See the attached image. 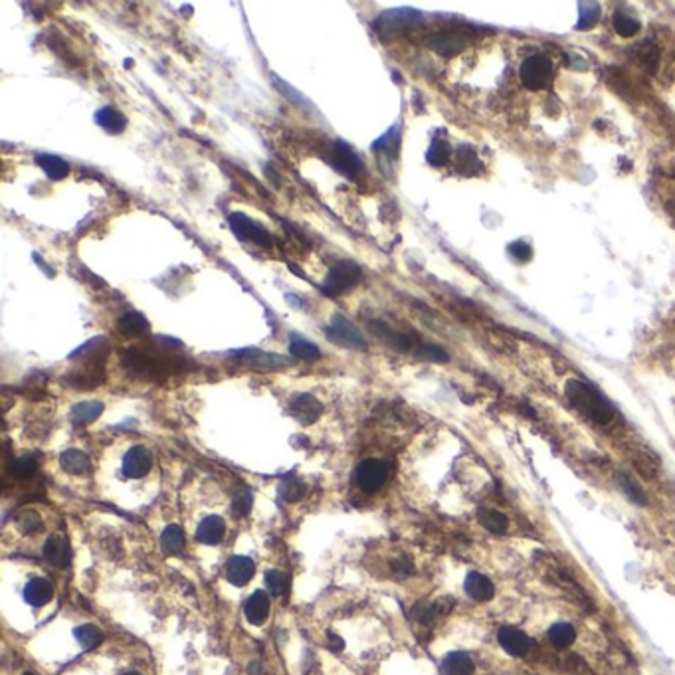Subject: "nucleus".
<instances>
[{"label": "nucleus", "mask_w": 675, "mask_h": 675, "mask_svg": "<svg viewBox=\"0 0 675 675\" xmlns=\"http://www.w3.org/2000/svg\"><path fill=\"white\" fill-rule=\"evenodd\" d=\"M616 479H618V485L622 487V491H624L626 497H628L632 503L645 505L644 489H642V485L638 484L632 475L626 474V472H618V474H616Z\"/></svg>", "instance_id": "c756f323"}, {"label": "nucleus", "mask_w": 675, "mask_h": 675, "mask_svg": "<svg viewBox=\"0 0 675 675\" xmlns=\"http://www.w3.org/2000/svg\"><path fill=\"white\" fill-rule=\"evenodd\" d=\"M44 556H46V561L54 566H68L70 565V558H71V551H70V544L68 541L61 537V534H54L50 537L46 544H44Z\"/></svg>", "instance_id": "f3484780"}, {"label": "nucleus", "mask_w": 675, "mask_h": 675, "mask_svg": "<svg viewBox=\"0 0 675 675\" xmlns=\"http://www.w3.org/2000/svg\"><path fill=\"white\" fill-rule=\"evenodd\" d=\"M234 357H236L238 363L248 364V366H253V369H280V366L289 364V359H285L282 354L263 353V351H258V349H244V351H238Z\"/></svg>", "instance_id": "6e6552de"}, {"label": "nucleus", "mask_w": 675, "mask_h": 675, "mask_svg": "<svg viewBox=\"0 0 675 675\" xmlns=\"http://www.w3.org/2000/svg\"><path fill=\"white\" fill-rule=\"evenodd\" d=\"M226 533V523L218 515H208L196 529V541L202 544H218Z\"/></svg>", "instance_id": "dca6fc26"}, {"label": "nucleus", "mask_w": 675, "mask_h": 675, "mask_svg": "<svg viewBox=\"0 0 675 675\" xmlns=\"http://www.w3.org/2000/svg\"><path fill=\"white\" fill-rule=\"evenodd\" d=\"M329 638H331V645L335 644L337 645V650H343V640H339L337 635H333V634H329Z\"/></svg>", "instance_id": "a18cd8bd"}, {"label": "nucleus", "mask_w": 675, "mask_h": 675, "mask_svg": "<svg viewBox=\"0 0 675 675\" xmlns=\"http://www.w3.org/2000/svg\"><path fill=\"white\" fill-rule=\"evenodd\" d=\"M418 357H422L426 361H436V363H446L448 361V354L440 347H434V345H424L418 349Z\"/></svg>", "instance_id": "79ce46f5"}, {"label": "nucleus", "mask_w": 675, "mask_h": 675, "mask_svg": "<svg viewBox=\"0 0 675 675\" xmlns=\"http://www.w3.org/2000/svg\"><path fill=\"white\" fill-rule=\"evenodd\" d=\"M477 521H479V525L484 527L485 531L495 534L505 533L507 527H509V519L501 511H495V509H479Z\"/></svg>", "instance_id": "393cba45"}, {"label": "nucleus", "mask_w": 675, "mask_h": 675, "mask_svg": "<svg viewBox=\"0 0 675 675\" xmlns=\"http://www.w3.org/2000/svg\"><path fill=\"white\" fill-rule=\"evenodd\" d=\"M95 123L100 127H103L107 133H111V135H119L127 127L125 115H121L117 109H111V107H103V109L97 111L95 113Z\"/></svg>", "instance_id": "412c9836"}, {"label": "nucleus", "mask_w": 675, "mask_h": 675, "mask_svg": "<svg viewBox=\"0 0 675 675\" xmlns=\"http://www.w3.org/2000/svg\"><path fill=\"white\" fill-rule=\"evenodd\" d=\"M465 595L474 598L475 602H489L495 596L494 583L482 573H470L464 583Z\"/></svg>", "instance_id": "f8f14e48"}, {"label": "nucleus", "mask_w": 675, "mask_h": 675, "mask_svg": "<svg viewBox=\"0 0 675 675\" xmlns=\"http://www.w3.org/2000/svg\"><path fill=\"white\" fill-rule=\"evenodd\" d=\"M289 353L297 359L303 361H317L321 357V351L317 345H313L311 341L303 339L299 335H292V341H289Z\"/></svg>", "instance_id": "c85d7f7f"}, {"label": "nucleus", "mask_w": 675, "mask_h": 675, "mask_svg": "<svg viewBox=\"0 0 675 675\" xmlns=\"http://www.w3.org/2000/svg\"><path fill=\"white\" fill-rule=\"evenodd\" d=\"M519 76L527 90L539 91L546 88L553 80V66L544 56H531L523 61Z\"/></svg>", "instance_id": "20e7f679"}, {"label": "nucleus", "mask_w": 675, "mask_h": 675, "mask_svg": "<svg viewBox=\"0 0 675 675\" xmlns=\"http://www.w3.org/2000/svg\"><path fill=\"white\" fill-rule=\"evenodd\" d=\"M396 145H398V129L393 127L390 131L386 133V135H383L378 141L374 143L373 147H374V151H381L384 153V155H390V157H394Z\"/></svg>", "instance_id": "e433bc0d"}, {"label": "nucleus", "mask_w": 675, "mask_h": 675, "mask_svg": "<svg viewBox=\"0 0 675 675\" xmlns=\"http://www.w3.org/2000/svg\"><path fill=\"white\" fill-rule=\"evenodd\" d=\"M333 167L339 172H343L349 179H357L363 171V162L353 153L351 147H347L345 143H337L335 151H333Z\"/></svg>", "instance_id": "9b49d317"}, {"label": "nucleus", "mask_w": 675, "mask_h": 675, "mask_svg": "<svg viewBox=\"0 0 675 675\" xmlns=\"http://www.w3.org/2000/svg\"><path fill=\"white\" fill-rule=\"evenodd\" d=\"M60 465L68 474L81 475L90 470V458L80 450H68L60 455Z\"/></svg>", "instance_id": "5701e85b"}, {"label": "nucleus", "mask_w": 675, "mask_h": 675, "mask_svg": "<svg viewBox=\"0 0 675 675\" xmlns=\"http://www.w3.org/2000/svg\"><path fill=\"white\" fill-rule=\"evenodd\" d=\"M549 640H551V644H553L554 647H558V650L573 645L576 640L575 626L566 624V622L553 624L549 628Z\"/></svg>", "instance_id": "bb28decb"}, {"label": "nucleus", "mask_w": 675, "mask_h": 675, "mask_svg": "<svg viewBox=\"0 0 675 675\" xmlns=\"http://www.w3.org/2000/svg\"><path fill=\"white\" fill-rule=\"evenodd\" d=\"M450 155H452V151H450L448 143L436 141L432 147H430V151H428V161H430V165H434V167H443L446 162L450 161Z\"/></svg>", "instance_id": "f704fd0d"}, {"label": "nucleus", "mask_w": 675, "mask_h": 675, "mask_svg": "<svg viewBox=\"0 0 675 675\" xmlns=\"http://www.w3.org/2000/svg\"><path fill=\"white\" fill-rule=\"evenodd\" d=\"M442 669L446 675H474V659L465 652H452L443 657Z\"/></svg>", "instance_id": "6ab92c4d"}, {"label": "nucleus", "mask_w": 675, "mask_h": 675, "mask_svg": "<svg viewBox=\"0 0 675 675\" xmlns=\"http://www.w3.org/2000/svg\"><path fill=\"white\" fill-rule=\"evenodd\" d=\"M230 228L240 240H252L253 244L263 246V248H270L273 244V238L270 236V232H265L260 224H256V222L250 220L248 216H244L240 212H234L230 216Z\"/></svg>", "instance_id": "423d86ee"}, {"label": "nucleus", "mask_w": 675, "mask_h": 675, "mask_svg": "<svg viewBox=\"0 0 675 675\" xmlns=\"http://www.w3.org/2000/svg\"><path fill=\"white\" fill-rule=\"evenodd\" d=\"M440 612H443L440 604H416L412 610V616L422 624H430Z\"/></svg>", "instance_id": "4c0bfd02"}, {"label": "nucleus", "mask_w": 675, "mask_h": 675, "mask_svg": "<svg viewBox=\"0 0 675 675\" xmlns=\"http://www.w3.org/2000/svg\"><path fill=\"white\" fill-rule=\"evenodd\" d=\"M103 412V402L100 400H88V402H80L76 404L73 408H71V420L73 424H91L93 420H97Z\"/></svg>", "instance_id": "b1692460"}, {"label": "nucleus", "mask_w": 675, "mask_h": 675, "mask_svg": "<svg viewBox=\"0 0 675 675\" xmlns=\"http://www.w3.org/2000/svg\"><path fill=\"white\" fill-rule=\"evenodd\" d=\"M265 586L272 595L280 596L285 592V576L280 571H268L265 573Z\"/></svg>", "instance_id": "a19ab883"}, {"label": "nucleus", "mask_w": 675, "mask_h": 675, "mask_svg": "<svg viewBox=\"0 0 675 675\" xmlns=\"http://www.w3.org/2000/svg\"><path fill=\"white\" fill-rule=\"evenodd\" d=\"M153 467V454L145 446H133L123 458V474L129 479H139L147 475Z\"/></svg>", "instance_id": "0eeeda50"}, {"label": "nucleus", "mask_w": 675, "mask_h": 675, "mask_svg": "<svg viewBox=\"0 0 675 675\" xmlns=\"http://www.w3.org/2000/svg\"><path fill=\"white\" fill-rule=\"evenodd\" d=\"M117 331L123 337H139L143 333L149 331V321L143 317L141 313H125L117 321Z\"/></svg>", "instance_id": "4be33fe9"}, {"label": "nucleus", "mask_w": 675, "mask_h": 675, "mask_svg": "<svg viewBox=\"0 0 675 675\" xmlns=\"http://www.w3.org/2000/svg\"><path fill=\"white\" fill-rule=\"evenodd\" d=\"M54 596V588L46 578H32L30 583L24 588V600L34 608L48 604Z\"/></svg>", "instance_id": "a211bd4d"}, {"label": "nucleus", "mask_w": 675, "mask_h": 675, "mask_svg": "<svg viewBox=\"0 0 675 675\" xmlns=\"http://www.w3.org/2000/svg\"><path fill=\"white\" fill-rule=\"evenodd\" d=\"M327 337L333 343L341 345L345 349H353V351H366V341L361 335V331L354 327L349 319H345L343 315H335L331 325L327 327Z\"/></svg>", "instance_id": "7ed1b4c3"}, {"label": "nucleus", "mask_w": 675, "mask_h": 675, "mask_svg": "<svg viewBox=\"0 0 675 675\" xmlns=\"http://www.w3.org/2000/svg\"><path fill=\"white\" fill-rule=\"evenodd\" d=\"M252 503H253V497L248 489L238 491L236 497H234V513L240 515V517L248 515L250 511H252Z\"/></svg>", "instance_id": "ea45409f"}, {"label": "nucleus", "mask_w": 675, "mask_h": 675, "mask_svg": "<svg viewBox=\"0 0 675 675\" xmlns=\"http://www.w3.org/2000/svg\"><path fill=\"white\" fill-rule=\"evenodd\" d=\"M36 162H38V167L48 174V179H52V181H61V179H66L68 172H70V165L64 161V159H60V157H56V155H48V153L38 155V157H36Z\"/></svg>", "instance_id": "aec40b11"}, {"label": "nucleus", "mask_w": 675, "mask_h": 675, "mask_svg": "<svg viewBox=\"0 0 675 675\" xmlns=\"http://www.w3.org/2000/svg\"><path fill=\"white\" fill-rule=\"evenodd\" d=\"M430 48L434 52H438L440 56L443 58H452L455 54H460V52L464 50L465 46H467V38L462 36V34H452V32H446V34H436L432 36L430 40Z\"/></svg>", "instance_id": "ddd939ff"}, {"label": "nucleus", "mask_w": 675, "mask_h": 675, "mask_svg": "<svg viewBox=\"0 0 675 675\" xmlns=\"http://www.w3.org/2000/svg\"><path fill=\"white\" fill-rule=\"evenodd\" d=\"M18 527L22 533H36L42 529V519L36 511H22L18 515Z\"/></svg>", "instance_id": "c9c22d12"}, {"label": "nucleus", "mask_w": 675, "mask_h": 675, "mask_svg": "<svg viewBox=\"0 0 675 675\" xmlns=\"http://www.w3.org/2000/svg\"><path fill=\"white\" fill-rule=\"evenodd\" d=\"M420 18V14L416 11H410V8H398V11H388L381 14V18L378 22L384 24V28H402V26H408V24H414V22Z\"/></svg>", "instance_id": "a878e982"}, {"label": "nucleus", "mask_w": 675, "mask_h": 675, "mask_svg": "<svg viewBox=\"0 0 675 675\" xmlns=\"http://www.w3.org/2000/svg\"><path fill=\"white\" fill-rule=\"evenodd\" d=\"M36 467H38V462H36L34 455H20V458L14 460V464H12V475H14V477H20V479H26V477H30V475L36 472Z\"/></svg>", "instance_id": "473e14b6"}, {"label": "nucleus", "mask_w": 675, "mask_h": 675, "mask_svg": "<svg viewBox=\"0 0 675 675\" xmlns=\"http://www.w3.org/2000/svg\"><path fill=\"white\" fill-rule=\"evenodd\" d=\"M614 28L622 38H632V36H635V34L640 32V22L630 18V16H626V14H616Z\"/></svg>", "instance_id": "72a5a7b5"}, {"label": "nucleus", "mask_w": 675, "mask_h": 675, "mask_svg": "<svg viewBox=\"0 0 675 675\" xmlns=\"http://www.w3.org/2000/svg\"><path fill=\"white\" fill-rule=\"evenodd\" d=\"M354 479H357V484H359V487H361L363 491L373 494V491H378V489L386 484V479H388V467H386L383 460H376V458L364 460V462H361L359 467H357Z\"/></svg>", "instance_id": "39448f33"}, {"label": "nucleus", "mask_w": 675, "mask_h": 675, "mask_svg": "<svg viewBox=\"0 0 675 675\" xmlns=\"http://www.w3.org/2000/svg\"><path fill=\"white\" fill-rule=\"evenodd\" d=\"M253 573H256V565H253L252 558L248 556H232L226 565V578L232 583L234 586H246L252 580Z\"/></svg>", "instance_id": "4468645a"}, {"label": "nucleus", "mask_w": 675, "mask_h": 675, "mask_svg": "<svg viewBox=\"0 0 675 675\" xmlns=\"http://www.w3.org/2000/svg\"><path fill=\"white\" fill-rule=\"evenodd\" d=\"M244 612H246V618H248L250 624L262 626L268 620V616H270V596L265 595L263 590H256L246 600Z\"/></svg>", "instance_id": "2eb2a0df"}, {"label": "nucleus", "mask_w": 675, "mask_h": 675, "mask_svg": "<svg viewBox=\"0 0 675 675\" xmlns=\"http://www.w3.org/2000/svg\"><path fill=\"white\" fill-rule=\"evenodd\" d=\"M578 8H580V20H578V28H588V26H592L598 18V6L592 4V2H580L578 4Z\"/></svg>", "instance_id": "58836bf2"}, {"label": "nucleus", "mask_w": 675, "mask_h": 675, "mask_svg": "<svg viewBox=\"0 0 675 675\" xmlns=\"http://www.w3.org/2000/svg\"><path fill=\"white\" fill-rule=\"evenodd\" d=\"M280 495H282L285 501H299L305 491H307V487L301 484V482H297V479H285L280 484Z\"/></svg>", "instance_id": "2f4dec72"}, {"label": "nucleus", "mask_w": 675, "mask_h": 675, "mask_svg": "<svg viewBox=\"0 0 675 675\" xmlns=\"http://www.w3.org/2000/svg\"><path fill=\"white\" fill-rule=\"evenodd\" d=\"M125 675H141V674H135V671H131V674H125Z\"/></svg>", "instance_id": "de8ad7c7"}, {"label": "nucleus", "mask_w": 675, "mask_h": 675, "mask_svg": "<svg viewBox=\"0 0 675 675\" xmlns=\"http://www.w3.org/2000/svg\"><path fill=\"white\" fill-rule=\"evenodd\" d=\"M272 80H273V83H275V85L280 88V91H282L283 95H287V97H289V100H292L293 103H297V105H301V103H307V101H305V97H303L301 93H299V91L293 90V88H292V85H289V83H285V81L280 80V78H277V76H273V73H272Z\"/></svg>", "instance_id": "37998d69"}, {"label": "nucleus", "mask_w": 675, "mask_h": 675, "mask_svg": "<svg viewBox=\"0 0 675 675\" xmlns=\"http://www.w3.org/2000/svg\"><path fill=\"white\" fill-rule=\"evenodd\" d=\"M250 674H252V675H260V674H262V671H260V665H258V664H252V665H250Z\"/></svg>", "instance_id": "49530a36"}, {"label": "nucleus", "mask_w": 675, "mask_h": 675, "mask_svg": "<svg viewBox=\"0 0 675 675\" xmlns=\"http://www.w3.org/2000/svg\"><path fill=\"white\" fill-rule=\"evenodd\" d=\"M497 642L507 654L513 655V657H523L531 650V640L527 638V634L517 628H511V626H505L497 632Z\"/></svg>", "instance_id": "1a4fd4ad"}, {"label": "nucleus", "mask_w": 675, "mask_h": 675, "mask_svg": "<svg viewBox=\"0 0 675 675\" xmlns=\"http://www.w3.org/2000/svg\"><path fill=\"white\" fill-rule=\"evenodd\" d=\"M361 277H363V272H361L359 263L343 260V262L335 263L331 272L327 273V280L323 283V293L329 297H339V295L357 287Z\"/></svg>", "instance_id": "f03ea898"}, {"label": "nucleus", "mask_w": 675, "mask_h": 675, "mask_svg": "<svg viewBox=\"0 0 675 675\" xmlns=\"http://www.w3.org/2000/svg\"><path fill=\"white\" fill-rule=\"evenodd\" d=\"M566 398L578 412L596 424H610L614 418V410L600 394L592 390L583 381H568L565 388Z\"/></svg>", "instance_id": "f257e3e1"}, {"label": "nucleus", "mask_w": 675, "mask_h": 675, "mask_svg": "<svg viewBox=\"0 0 675 675\" xmlns=\"http://www.w3.org/2000/svg\"><path fill=\"white\" fill-rule=\"evenodd\" d=\"M511 253H513L515 258L519 260V262H527L529 258H531V248L523 242H517L511 246Z\"/></svg>", "instance_id": "c03bdc74"}, {"label": "nucleus", "mask_w": 675, "mask_h": 675, "mask_svg": "<svg viewBox=\"0 0 675 675\" xmlns=\"http://www.w3.org/2000/svg\"><path fill=\"white\" fill-rule=\"evenodd\" d=\"M161 546L165 553L181 554L184 549V533L179 525H169L161 534Z\"/></svg>", "instance_id": "cd10ccee"}, {"label": "nucleus", "mask_w": 675, "mask_h": 675, "mask_svg": "<svg viewBox=\"0 0 675 675\" xmlns=\"http://www.w3.org/2000/svg\"><path fill=\"white\" fill-rule=\"evenodd\" d=\"M289 412L301 424H313L321 416L323 406L311 394H297L289 404Z\"/></svg>", "instance_id": "9d476101"}, {"label": "nucleus", "mask_w": 675, "mask_h": 675, "mask_svg": "<svg viewBox=\"0 0 675 675\" xmlns=\"http://www.w3.org/2000/svg\"><path fill=\"white\" fill-rule=\"evenodd\" d=\"M73 634H76V640L80 642L81 647H85V650H91V647H95V645H100L103 642V632L93 624L80 626V628H76Z\"/></svg>", "instance_id": "7c9ffc66"}]
</instances>
